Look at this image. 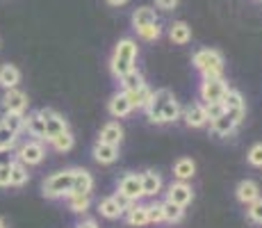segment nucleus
Instances as JSON below:
<instances>
[{"instance_id": "1", "label": "nucleus", "mask_w": 262, "mask_h": 228, "mask_svg": "<svg viewBox=\"0 0 262 228\" xmlns=\"http://www.w3.org/2000/svg\"><path fill=\"white\" fill-rule=\"evenodd\" d=\"M137 55H139V48H137V42L135 39H121L117 44V48H114V55L112 59H110V69H112V75L117 80H121L125 73H130L135 67V62H137Z\"/></svg>"}, {"instance_id": "2", "label": "nucleus", "mask_w": 262, "mask_h": 228, "mask_svg": "<svg viewBox=\"0 0 262 228\" xmlns=\"http://www.w3.org/2000/svg\"><path fill=\"white\" fill-rule=\"evenodd\" d=\"M194 67L203 78H221L224 73V57H221L219 50L214 48H203L194 55Z\"/></svg>"}, {"instance_id": "3", "label": "nucleus", "mask_w": 262, "mask_h": 228, "mask_svg": "<svg viewBox=\"0 0 262 228\" xmlns=\"http://www.w3.org/2000/svg\"><path fill=\"white\" fill-rule=\"evenodd\" d=\"M71 182H73V169H64L57 174H50L41 185V194L46 199H64V196L71 194Z\"/></svg>"}, {"instance_id": "4", "label": "nucleus", "mask_w": 262, "mask_h": 228, "mask_svg": "<svg viewBox=\"0 0 262 228\" xmlns=\"http://www.w3.org/2000/svg\"><path fill=\"white\" fill-rule=\"evenodd\" d=\"M43 158H46V149H43V144L37 139L21 141V144H16V151H14V160H18L21 164L28 167V169L41 164Z\"/></svg>"}, {"instance_id": "5", "label": "nucleus", "mask_w": 262, "mask_h": 228, "mask_svg": "<svg viewBox=\"0 0 262 228\" xmlns=\"http://www.w3.org/2000/svg\"><path fill=\"white\" fill-rule=\"evenodd\" d=\"M37 112L43 119V126H46V141H53L57 135H62L69 130V121L64 119V114H59L57 110L41 108V110H37Z\"/></svg>"}, {"instance_id": "6", "label": "nucleus", "mask_w": 262, "mask_h": 228, "mask_svg": "<svg viewBox=\"0 0 262 228\" xmlns=\"http://www.w3.org/2000/svg\"><path fill=\"white\" fill-rule=\"evenodd\" d=\"M30 105V98L28 94H25L23 89L14 87V89H7L3 94V98H0V108H3V114L7 112H16V114H25V110H28Z\"/></svg>"}, {"instance_id": "7", "label": "nucleus", "mask_w": 262, "mask_h": 228, "mask_svg": "<svg viewBox=\"0 0 262 228\" xmlns=\"http://www.w3.org/2000/svg\"><path fill=\"white\" fill-rule=\"evenodd\" d=\"M199 91L203 103H221L224 94L228 91V85H226L224 78H203Z\"/></svg>"}, {"instance_id": "8", "label": "nucleus", "mask_w": 262, "mask_h": 228, "mask_svg": "<svg viewBox=\"0 0 262 228\" xmlns=\"http://www.w3.org/2000/svg\"><path fill=\"white\" fill-rule=\"evenodd\" d=\"M194 199V190H191L189 182H183V180H176L169 185V194H167V201L171 203L180 205V208H187Z\"/></svg>"}, {"instance_id": "9", "label": "nucleus", "mask_w": 262, "mask_h": 228, "mask_svg": "<svg viewBox=\"0 0 262 228\" xmlns=\"http://www.w3.org/2000/svg\"><path fill=\"white\" fill-rule=\"evenodd\" d=\"M119 192L123 196H128L133 203H137V201L144 196V192H142V176H139V174H125L123 178L119 180Z\"/></svg>"}, {"instance_id": "10", "label": "nucleus", "mask_w": 262, "mask_h": 228, "mask_svg": "<svg viewBox=\"0 0 262 228\" xmlns=\"http://www.w3.org/2000/svg\"><path fill=\"white\" fill-rule=\"evenodd\" d=\"M169 98H173V91L171 89H158L153 91V96H150V103L146 105V114H148V119L153 121V123H158V114H160V108H162L164 103H167Z\"/></svg>"}, {"instance_id": "11", "label": "nucleus", "mask_w": 262, "mask_h": 228, "mask_svg": "<svg viewBox=\"0 0 262 228\" xmlns=\"http://www.w3.org/2000/svg\"><path fill=\"white\" fill-rule=\"evenodd\" d=\"M94 190V176L87 169H73L71 194H92Z\"/></svg>"}, {"instance_id": "12", "label": "nucleus", "mask_w": 262, "mask_h": 228, "mask_svg": "<svg viewBox=\"0 0 262 228\" xmlns=\"http://www.w3.org/2000/svg\"><path fill=\"white\" fill-rule=\"evenodd\" d=\"M92 155L98 164H114V162L119 160V146H110V144H103V141H96L92 149Z\"/></svg>"}, {"instance_id": "13", "label": "nucleus", "mask_w": 262, "mask_h": 228, "mask_svg": "<svg viewBox=\"0 0 262 228\" xmlns=\"http://www.w3.org/2000/svg\"><path fill=\"white\" fill-rule=\"evenodd\" d=\"M107 110H110V114H112L114 119H123V116H128L130 112H133V105H130L125 91H119V94H114L112 98H110Z\"/></svg>"}, {"instance_id": "14", "label": "nucleus", "mask_w": 262, "mask_h": 228, "mask_svg": "<svg viewBox=\"0 0 262 228\" xmlns=\"http://www.w3.org/2000/svg\"><path fill=\"white\" fill-rule=\"evenodd\" d=\"M25 133L37 141H46V126H43V119L39 116V112L25 114Z\"/></svg>"}, {"instance_id": "15", "label": "nucleus", "mask_w": 262, "mask_h": 228, "mask_svg": "<svg viewBox=\"0 0 262 228\" xmlns=\"http://www.w3.org/2000/svg\"><path fill=\"white\" fill-rule=\"evenodd\" d=\"M125 221H128L130 226H135V228H142L148 224V205L146 203H133L125 210Z\"/></svg>"}, {"instance_id": "16", "label": "nucleus", "mask_w": 262, "mask_h": 228, "mask_svg": "<svg viewBox=\"0 0 262 228\" xmlns=\"http://www.w3.org/2000/svg\"><path fill=\"white\" fill-rule=\"evenodd\" d=\"M235 194H237V201L244 205L253 203L255 199H260V185L255 180H242L237 185V190H235Z\"/></svg>"}, {"instance_id": "17", "label": "nucleus", "mask_w": 262, "mask_h": 228, "mask_svg": "<svg viewBox=\"0 0 262 228\" xmlns=\"http://www.w3.org/2000/svg\"><path fill=\"white\" fill-rule=\"evenodd\" d=\"M185 123L189 126V128H203L205 123H208V116H205V110L201 103H191L185 108Z\"/></svg>"}, {"instance_id": "18", "label": "nucleus", "mask_w": 262, "mask_h": 228, "mask_svg": "<svg viewBox=\"0 0 262 228\" xmlns=\"http://www.w3.org/2000/svg\"><path fill=\"white\" fill-rule=\"evenodd\" d=\"M98 141H103V144H110V146H119L121 141H123V128H121V123H117V121H110V123H105L103 130H100Z\"/></svg>"}, {"instance_id": "19", "label": "nucleus", "mask_w": 262, "mask_h": 228, "mask_svg": "<svg viewBox=\"0 0 262 228\" xmlns=\"http://www.w3.org/2000/svg\"><path fill=\"white\" fill-rule=\"evenodd\" d=\"M18 82H21V71H18L16 64H3L0 67V87L7 91L18 87Z\"/></svg>"}, {"instance_id": "20", "label": "nucleus", "mask_w": 262, "mask_h": 228, "mask_svg": "<svg viewBox=\"0 0 262 228\" xmlns=\"http://www.w3.org/2000/svg\"><path fill=\"white\" fill-rule=\"evenodd\" d=\"M142 176V192L144 196H158L160 192H162V178H160V174H155L153 169L144 171Z\"/></svg>"}, {"instance_id": "21", "label": "nucleus", "mask_w": 262, "mask_h": 228, "mask_svg": "<svg viewBox=\"0 0 262 228\" xmlns=\"http://www.w3.org/2000/svg\"><path fill=\"white\" fill-rule=\"evenodd\" d=\"M169 39L173 44H178V46H183V44H189V39H191V28L185 21H173L171 23V28H169Z\"/></svg>"}, {"instance_id": "22", "label": "nucleus", "mask_w": 262, "mask_h": 228, "mask_svg": "<svg viewBox=\"0 0 262 228\" xmlns=\"http://www.w3.org/2000/svg\"><path fill=\"white\" fill-rule=\"evenodd\" d=\"M150 23H158V14H155L153 7H137L133 12V25L135 30H142Z\"/></svg>"}, {"instance_id": "23", "label": "nucleus", "mask_w": 262, "mask_h": 228, "mask_svg": "<svg viewBox=\"0 0 262 228\" xmlns=\"http://www.w3.org/2000/svg\"><path fill=\"white\" fill-rule=\"evenodd\" d=\"M194 174H196V164H194V160H189V158H180V160H176V164H173V176H176V180L187 182V180L194 178Z\"/></svg>"}, {"instance_id": "24", "label": "nucleus", "mask_w": 262, "mask_h": 228, "mask_svg": "<svg viewBox=\"0 0 262 228\" xmlns=\"http://www.w3.org/2000/svg\"><path fill=\"white\" fill-rule=\"evenodd\" d=\"M125 96H128V100H130V105H133V110L137 108V110H146V105L150 103V96H153V91H150L148 87H139V89H135V91H125Z\"/></svg>"}, {"instance_id": "25", "label": "nucleus", "mask_w": 262, "mask_h": 228, "mask_svg": "<svg viewBox=\"0 0 262 228\" xmlns=\"http://www.w3.org/2000/svg\"><path fill=\"white\" fill-rule=\"evenodd\" d=\"M98 212L100 217H105V219H119L121 215H123V210L119 208V203L114 201V196H105V199L98 201Z\"/></svg>"}, {"instance_id": "26", "label": "nucleus", "mask_w": 262, "mask_h": 228, "mask_svg": "<svg viewBox=\"0 0 262 228\" xmlns=\"http://www.w3.org/2000/svg\"><path fill=\"white\" fill-rule=\"evenodd\" d=\"M69 210L75 212V215H84V212L92 208V196L89 194H69L67 196Z\"/></svg>"}, {"instance_id": "27", "label": "nucleus", "mask_w": 262, "mask_h": 228, "mask_svg": "<svg viewBox=\"0 0 262 228\" xmlns=\"http://www.w3.org/2000/svg\"><path fill=\"white\" fill-rule=\"evenodd\" d=\"M180 116V105L176 98H169L167 103L160 108V114H158V123H171Z\"/></svg>"}, {"instance_id": "28", "label": "nucleus", "mask_w": 262, "mask_h": 228, "mask_svg": "<svg viewBox=\"0 0 262 228\" xmlns=\"http://www.w3.org/2000/svg\"><path fill=\"white\" fill-rule=\"evenodd\" d=\"M30 180V171L28 167L21 164L18 160L12 162V176H9V187H23Z\"/></svg>"}, {"instance_id": "29", "label": "nucleus", "mask_w": 262, "mask_h": 228, "mask_svg": "<svg viewBox=\"0 0 262 228\" xmlns=\"http://www.w3.org/2000/svg\"><path fill=\"white\" fill-rule=\"evenodd\" d=\"M235 128H237V126H235L226 114L219 116V119H214V121H210V130H212L216 137H230L235 133Z\"/></svg>"}, {"instance_id": "30", "label": "nucleus", "mask_w": 262, "mask_h": 228, "mask_svg": "<svg viewBox=\"0 0 262 228\" xmlns=\"http://www.w3.org/2000/svg\"><path fill=\"white\" fill-rule=\"evenodd\" d=\"M3 126L9 128L14 135H23L25 133V114H16V112H7L3 114Z\"/></svg>"}, {"instance_id": "31", "label": "nucleus", "mask_w": 262, "mask_h": 228, "mask_svg": "<svg viewBox=\"0 0 262 228\" xmlns=\"http://www.w3.org/2000/svg\"><path fill=\"white\" fill-rule=\"evenodd\" d=\"M119 82H121V89H123V91H135V89L144 87V85H146V80H144V75L139 73L137 69H133V71H130V73H125L123 78L119 80Z\"/></svg>"}, {"instance_id": "32", "label": "nucleus", "mask_w": 262, "mask_h": 228, "mask_svg": "<svg viewBox=\"0 0 262 228\" xmlns=\"http://www.w3.org/2000/svg\"><path fill=\"white\" fill-rule=\"evenodd\" d=\"M221 105H224L226 112H228V110H235V108H246V105H244V96H242L237 89H230V87L224 94V98H221Z\"/></svg>"}, {"instance_id": "33", "label": "nucleus", "mask_w": 262, "mask_h": 228, "mask_svg": "<svg viewBox=\"0 0 262 228\" xmlns=\"http://www.w3.org/2000/svg\"><path fill=\"white\" fill-rule=\"evenodd\" d=\"M50 144H53V149L57 151V153H69V151L73 149V144H75V137L71 135V130H67V133L55 137Z\"/></svg>"}, {"instance_id": "34", "label": "nucleus", "mask_w": 262, "mask_h": 228, "mask_svg": "<svg viewBox=\"0 0 262 228\" xmlns=\"http://www.w3.org/2000/svg\"><path fill=\"white\" fill-rule=\"evenodd\" d=\"M183 212L185 208L171 203V201H164L162 203V215H164V221H169V224H178L180 219H183Z\"/></svg>"}, {"instance_id": "35", "label": "nucleus", "mask_w": 262, "mask_h": 228, "mask_svg": "<svg viewBox=\"0 0 262 228\" xmlns=\"http://www.w3.org/2000/svg\"><path fill=\"white\" fill-rule=\"evenodd\" d=\"M18 144V135H14L9 128H5L0 121V151H14Z\"/></svg>"}, {"instance_id": "36", "label": "nucleus", "mask_w": 262, "mask_h": 228, "mask_svg": "<svg viewBox=\"0 0 262 228\" xmlns=\"http://www.w3.org/2000/svg\"><path fill=\"white\" fill-rule=\"evenodd\" d=\"M137 34L144 39V42H155V39L162 37V25H160V21L158 23H150V25H146V28L137 30Z\"/></svg>"}, {"instance_id": "37", "label": "nucleus", "mask_w": 262, "mask_h": 228, "mask_svg": "<svg viewBox=\"0 0 262 228\" xmlns=\"http://www.w3.org/2000/svg\"><path fill=\"white\" fill-rule=\"evenodd\" d=\"M249 219L253 221V224H260L262 226V196L260 199H255L253 203H249Z\"/></svg>"}, {"instance_id": "38", "label": "nucleus", "mask_w": 262, "mask_h": 228, "mask_svg": "<svg viewBox=\"0 0 262 228\" xmlns=\"http://www.w3.org/2000/svg\"><path fill=\"white\" fill-rule=\"evenodd\" d=\"M203 110H205L208 121H214V119H219V116L226 114V110H224V105H221V103H205Z\"/></svg>"}, {"instance_id": "39", "label": "nucleus", "mask_w": 262, "mask_h": 228, "mask_svg": "<svg viewBox=\"0 0 262 228\" xmlns=\"http://www.w3.org/2000/svg\"><path fill=\"white\" fill-rule=\"evenodd\" d=\"M160 221H164L162 203H150L148 205V224H160Z\"/></svg>"}, {"instance_id": "40", "label": "nucleus", "mask_w": 262, "mask_h": 228, "mask_svg": "<svg viewBox=\"0 0 262 228\" xmlns=\"http://www.w3.org/2000/svg\"><path fill=\"white\" fill-rule=\"evenodd\" d=\"M246 160H249V164H253V167H262V144H253V146H251Z\"/></svg>"}, {"instance_id": "41", "label": "nucleus", "mask_w": 262, "mask_h": 228, "mask_svg": "<svg viewBox=\"0 0 262 228\" xmlns=\"http://www.w3.org/2000/svg\"><path fill=\"white\" fill-rule=\"evenodd\" d=\"M9 176H12V164L0 167V190L9 187Z\"/></svg>"}, {"instance_id": "42", "label": "nucleus", "mask_w": 262, "mask_h": 228, "mask_svg": "<svg viewBox=\"0 0 262 228\" xmlns=\"http://www.w3.org/2000/svg\"><path fill=\"white\" fill-rule=\"evenodd\" d=\"M114 201H117L119 208H121V210H123V215H125V210H128V208L133 205V201H130L128 196H123V194H121V192H117V194H114Z\"/></svg>"}, {"instance_id": "43", "label": "nucleus", "mask_w": 262, "mask_h": 228, "mask_svg": "<svg viewBox=\"0 0 262 228\" xmlns=\"http://www.w3.org/2000/svg\"><path fill=\"white\" fill-rule=\"evenodd\" d=\"M180 0H155V5H158L160 9H176V5H178Z\"/></svg>"}, {"instance_id": "44", "label": "nucleus", "mask_w": 262, "mask_h": 228, "mask_svg": "<svg viewBox=\"0 0 262 228\" xmlns=\"http://www.w3.org/2000/svg\"><path fill=\"white\" fill-rule=\"evenodd\" d=\"M12 162H14L12 151H0V167H5V164H12Z\"/></svg>"}, {"instance_id": "45", "label": "nucleus", "mask_w": 262, "mask_h": 228, "mask_svg": "<svg viewBox=\"0 0 262 228\" xmlns=\"http://www.w3.org/2000/svg\"><path fill=\"white\" fill-rule=\"evenodd\" d=\"M75 228H98V224H96L94 219H84V221H80Z\"/></svg>"}, {"instance_id": "46", "label": "nucleus", "mask_w": 262, "mask_h": 228, "mask_svg": "<svg viewBox=\"0 0 262 228\" xmlns=\"http://www.w3.org/2000/svg\"><path fill=\"white\" fill-rule=\"evenodd\" d=\"M128 0H107V5H112V7H121V5H125Z\"/></svg>"}, {"instance_id": "47", "label": "nucleus", "mask_w": 262, "mask_h": 228, "mask_svg": "<svg viewBox=\"0 0 262 228\" xmlns=\"http://www.w3.org/2000/svg\"><path fill=\"white\" fill-rule=\"evenodd\" d=\"M0 228H9V226H7V221H5L3 217H0Z\"/></svg>"}]
</instances>
